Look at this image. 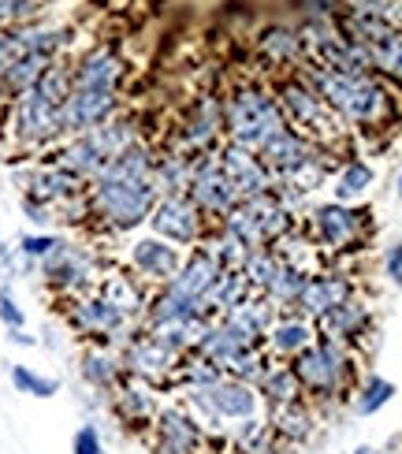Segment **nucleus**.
Wrapping results in <instances>:
<instances>
[{
  "instance_id": "obj_30",
  "label": "nucleus",
  "mask_w": 402,
  "mask_h": 454,
  "mask_svg": "<svg viewBox=\"0 0 402 454\" xmlns=\"http://www.w3.org/2000/svg\"><path fill=\"white\" fill-rule=\"evenodd\" d=\"M227 443H232V454H291L280 443L268 413H254V418L232 425L227 428Z\"/></svg>"
},
{
  "instance_id": "obj_11",
  "label": "nucleus",
  "mask_w": 402,
  "mask_h": 454,
  "mask_svg": "<svg viewBox=\"0 0 402 454\" xmlns=\"http://www.w3.org/2000/svg\"><path fill=\"white\" fill-rule=\"evenodd\" d=\"M205 425L183 399L161 403L157 421H153L149 436L142 440L149 454H205Z\"/></svg>"
},
{
  "instance_id": "obj_6",
  "label": "nucleus",
  "mask_w": 402,
  "mask_h": 454,
  "mask_svg": "<svg viewBox=\"0 0 402 454\" xmlns=\"http://www.w3.org/2000/svg\"><path fill=\"white\" fill-rule=\"evenodd\" d=\"M295 369L302 395L313 406H328L339 399H351L354 384V354L347 343H335V339L317 335L313 347H305L295 362H287Z\"/></svg>"
},
{
  "instance_id": "obj_29",
  "label": "nucleus",
  "mask_w": 402,
  "mask_h": 454,
  "mask_svg": "<svg viewBox=\"0 0 402 454\" xmlns=\"http://www.w3.org/2000/svg\"><path fill=\"white\" fill-rule=\"evenodd\" d=\"M313 328H317V335L335 339V343H347V347H351L354 339L366 335V328H369V309H366V301L347 298L343 306H335V309H328L324 317H317Z\"/></svg>"
},
{
  "instance_id": "obj_3",
  "label": "nucleus",
  "mask_w": 402,
  "mask_h": 454,
  "mask_svg": "<svg viewBox=\"0 0 402 454\" xmlns=\"http://www.w3.org/2000/svg\"><path fill=\"white\" fill-rule=\"evenodd\" d=\"M298 74L320 93L324 105L351 127H384L395 116L388 90L380 86L373 74H339V71L317 67V64H302Z\"/></svg>"
},
{
  "instance_id": "obj_45",
  "label": "nucleus",
  "mask_w": 402,
  "mask_h": 454,
  "mask_svg": "<svg viewBox=\"0 0 402 454\" xmlns=\"http://www.w3.org/2000/svg\"><path fill=\"white\" fill-rule=\"evenodd\" d=\"M37 347H45V350H52V354H64V350H67V332L56 328V325H45L42 335H37Z\"/></svg>"
},
{
  "instance_id": "obj_21",
  "label": "nucleus",
  "mask_w": 402,
  "mask_h": 454,
  "mask_svg": "<svg viewBox=\"0 0 402 454\" xmlns=\"http://www.w3.org/2000/svg\"><path fill=\"white\" fill-rule=\"evenodd\" d=\"M123 108L120 93H101V90H71L67 101L60 108V127H64V138L75 135H86V130L101 127L105 120H112L116 112Z\"/></svg>"
},
{
  "instance_id": "obj_22",
  "label": "nucleus",
  "mask_w": 402,
  "mask_h": 454,
  "mask_svg": "<svg viewBox=\"0 0 402 454\" xmlns=\"http://www.w3.org/2000/svg\"><path fill=\"white\" fill-rule=\"evenodd\" d=\"M75 372H79L83 391L98 395V399H108V395L127 380V369H123L120 350L93 347V343L79 347V357H75Z\"/></svg>"
},
{
  "instance_id": "obj_26",
  "label": "nucleus",
  "mask_w": 402,
  "mask_h": 454,
  "mask_svg": "<svg viewBox=\"0 0 402 454\" xmlns=\"http://www.w3.org/2000/svg\"><path fill=\"white\" fill-rule=\"evenodd\" d=\"M347 298H354V283L347 276H339V272H313V276H305V287H302V294L295 301V313H302L305 320H317L328 309L343 306Z\"/></svg>"
},
{
  "instance_id": "obj_19",
  "label": "nucleus",
  "mask_w": 402,
  "mask_h": 454,
  "mask_svg": "<svg viewBox=\"0 0 402 454\" xmlns=\"http://www.w3.org/2000/svg\"><path fill=\"white\" fill-rule=\"evenodd\" d=\"M257 350H261L257 339L246 335L242 328H235L227 317L213 320V325L205 328V335L198 339V347H194V354L205 357V362L213 365V369H220L224 376H235L242 369L246 357L257 354Z\"/></svg>"
},
{
  "instance_id": "obj_13",
  "label": "nucleus",
  "mask_w": 402,
  "mask_h": 454,
  "mask_svg": "<svg viewBox=\"0 0 402 454\" xmlns=\"http://www.w3.org/2000/svg\"><path fill=\"white\" fill-rule=\"evenodd\" d=\"M120 357H123L127 376H134V380H142V384L157 387V391H171V384H176V372L183 365V357L171 354L161 339L149 335L146 328H138L120 347Z\"/></svg>"
},
{
  "instance_id": "obj_38",
  "label": "nucleus",
  "mask_w": 402,
  "mask_h": 454,
  "mask_svg": "<svg viewBox=\"0 0 402 454\" xmlns=\"http://www.w3.org/2000/svg\"><path fill=\"white\" fill-rule=\"evenodd\" d=\"M305 276H310V272H302V269H295L291 261H283L276 269V276H272V283H268L261 294L272 301L280 313H287V309H295V301H298V294L305 287Z\"/></svg>"
},
{
  "instance_id": "obj_36",
  "label": "nucleus",
  "mask_w": 402,
  "mask_h": 454,
  "mask_svg": "<svg viewBox=\"0 0 402 454\" xmlns=\"http://www.w3.org/2000/svg\"><path fill=\"white\" fill-rule=\"evenodd\" d=\"M395 391H398V387L388 380V376L369 372L366 380H361V384L351 391V413H354V418H376V413L395 399Z\"/></svg>"
},
{
  "instance_id": "obj_31",
  "label": "nucleus",
  "mask_w": 402,
  "mask_h": 454,
  "mask_svg": "<svg viewBox=\"0 0 402 454\" xmlns=\"http://www.w3.org/2000/svg\"><path fill=\"white\" fill-rule=\"evenodd\" d=\"M257 399H261V406H264V413H268V410L291 406V403L305 399V395H302V384H298L295 369L287 365V362H272V365L264 369L261 380H257Z\"/></svg>"
},
{
  "instance_id": "obj_50",
  "label": "nucleus",
  "mask_w": 402,
  "mask_h": 454,
  "mask_svg": "<svg viewBox=\"0 0 402 454\" xmlns=\"http://www.w3.org/2000/svg\"><path fill=\"white\" fill-rule=\"evenodd\" d=\"M8 235H4V216H0V242H4Z\"/></svg>"
},
{
  "instance_id": "obj_10",
  "label": "nucleus",
  "mask_w": 402,
  "mask_h": 454,
  "mask_svg": "<svg viewBox=\"0 0 402 454\" xmlns=\"http://www.w3.org/2000/svg\"><path fill=\"white\" fill-rule=\"evenodd\" d=\"M183 403L198 413L205 428H232L246 418H254V413H264L257 387L235 380V376H217L213 384L183 391Z\"/></svg>"
},
{
  "instance_id": "obj_18",
  "label": "nucleus",
  "mask_w": 402,
  "mask_h": 454,
  "mask_svg": "<svg viewBox=\"0 0 402 454\" xmlns=\"http://www.w3.org/2000/svg\"><path fill=\"white\" fill-rule=\"evenodd\" d=\"M123 261H127V269L146 283V287L157 291V287H164V283L183 269L186 250H179V246H171V242H164V239L146 231V235H130L127 239Z\"/></svg>"
},
{
  "instance_id": "obj_48",
  "label": "nucleus",
  "mask_w": 402,
  "mask_h": 454,
  "mask_svg": "<svg viewBox=\"0 0 402 454\" xmlns=\"http://www.w3.org/2000/svg\"><path fill=\"white\" fill-rule=\"evenodd\" d=\"M343 454H384V450H380V447H373V443H358V447L343 450Z\"/></svg>"
},
{
  "instance_id": "obj_28",
  "label": "nucleus",
  "mask_w": 402,
  "mask_h": 454,
  "mask_svg": "<svg viewBox=\"0 0 402 454\" xmlns=\"http://www.w3.org/2000/svg\"><path fill=\"white\" fill-rule=\"evenodd\" d=\"M268 421H272L280 443L287 450H295V447H305L313 440V432H317V406L310 399H298L291 406L268 410Z\"/></svg>"
},
{
  "instance_id": "obj_9",
  "label": "nucleus",
  "mask_w": 402,
  "mask_h": 454,
  "mask_svg": "<svg viewBox=\"0 0 402 454\" xmlns=\"http://www.w3.org/2000/svg\"><path fill=\"white\" fill-rule=\"evenodd\" d=\"M246 250H261V246H276L291 231H298V213H291L287 205L268 191L261 198H242L232 213L220 220Z\"/></svg>"
},
{
  "instance_id": "obj_27",
  "label": "nucleus",
  "mask_w": 402,
  "mask_h": 454,
  "mask_svg": "<svg viewBox=\"0 0 402 454\" xmlns=\"http://www.w3.org/2000/svg\"><path fill=\"white\" fill-rule=\"evenodd\" d=\"M313 339H317L313 320H305L302 313L287 309V313H280L272 320V328H268L261 347H264V354L272 357V362H295L305 347H313Z\"/></svg>"
},
{
  "instance_id": "obj_35",
  "label": "nucleus",
  "mask_w": 402,
  "mask_h": 454,
  "mask_svg": "<svg viewBox=\"0 0 402 454\" xmlns=\"http://www.w3.org/2000/svg\"><path fill=\"white\" fill-rule=\"evenodd\" d=\"M67 231H19L12 242H15V254L23 257V279H37V264H42L56 246L64 242Z\"/></svg>"
},
{
  "instance_id": "obj_39",
  "label": "nucleus",
  "mask_w": 402,
  "mask_h": 454,
  "mask_svg": "<svg viewBox=\"0 0 402 454\" xmlns=\"http://www.w3.org/2000/svg\"><path fill=\"white\" fill-rule=\"evenodd\" d=\"M283 264V254L276 250V246H261V250H250L246 254V261H242V276H246V283H250V291H264L268 283H272V276H276V269Z\"/></svg>"
},
{
  "instance_id": "obj_17",
  "label": "nucleus",
  "mask_w": 402,
  "mask_h": 454,
  "mask_svg": "<svg viewBox=\"0 0 402 454\" xmlns=\"http://www.w3.org/2000/svg\"><path fill=\"white\" fill-rule=\"evenodd\" d=\"M186 198L198 205L201 216H205L209 223H220V220L242 201L239 191L232 186V179H227V172L220 168L217 153H201V157H194V172H190Z\"/></svg>"
},
{
  "instance_id": "obj_12",
  "label": "nucleus",
  "mask_w": 402,
  "mask_h": 454,
  "mask_svg": "<svg viewBox=\"0 0 402 454\" xmlns=\"http://www.w3.org/2000/svg\"><path fill=\"white\" fill-rule=\"evenodd\" d=\"M361 227H366V209L343 201H317L305 209V231H310L313 246L324 254H347L358 246Z\"/></svg>"
},
{
  "instance_id": "obj_14",
  "label": "nucleus",
  "mask_w": 402,
  "mask_h": 454,
  "mask_svg": "<svg viewBox=\"0 0 402 454\" xmlns=\"http://www.w3.org/2000/svg\"><path fill=\"white\" fill-rule=\"evenodd\" d=\"M149 235H157L171 246H179V250H194V246L205 242L209 235V223L201 216V209L194 201H190L186 194H176V198H157V205H153V213H149Z\"/></svg>"
},
{
  "instance_id": "obj_4",
  "label": "nucleus",
  "mask_w": 402,
  "mask_h": 454,
  "mask_svg": "<svg viewBox=\"0 0 402 454\" xmlns=\"http://www.w3.org/2000/svg\"><path fill=\"white\" fill-rule=\"evenodd\" d=\"M220 112H224V142L250 149V153H261L280 130H287L276 93L261 82L232 86L220 98Z\"/></svg>"
},
{
  "instance_id": "obj_40",
  "label": "nucleus",
  "mask_w": 402,
  "mask_h": 454,
  "mask_svg": "<svg viewBox=\"0 0 402 454\" xmlns=\"http://www.w3.org/2000/svg\"><path fill=\"white\" fill-rule=\"evenodd\" d=\"M71 454H112L98 418H83L71 432Z\"/></svg>"
},
{
  "instance_id": "obj_34",
  "label": "nucleus",
  "mask_w": 402,
  "mask_h": 454,
  "mask_svg": "<svg viewBox=\"0 0 402 454\" xmlns=\"http://www.w3.org/2000/svg\"><path fill=\"white\" fill-rule=\"evenodd\" d=\"M8 384H12L15 395H27V399H37V403H49V399H56V395L64 391L60 376L42 372V369L27 365V362H12L8 365Z\"/></svg>"
},
{
  "instance_id": "obj_15",
  "label": "nucleus",
  "mask_w": 402,
  "mask_h": 454,
  "mask_svg": "<svg viewBox=\"0 0 402 454\" xmlns=\"http://www.w3.org/2000/svg\"><path fill=\"white\" fill-rule=\"evenodd\" d=\"M224 142V112H220V98L205 93L194 105L186 108V116L179 120L176 135L164 149H176L186 157H201V153H217Z\"/></svg>"
},
{
  "instance_id": "obj_23",
  "label": "nucleus",
  "mask_w": 402,
  "mask_h": 454,
  "mask_svg": "<svg viewBox=\"0 0 402 454\" xmlns=\"http://www.w3.org/2000/svg\"><path fill=\"white\" fill-rule=\"evenodd\" d=\"M254 52H257L261 64H268L280 74H291V71H298L305 64L302 34H298V27H287V23H268L254 37Z\"/></svg>"
},
{
  "instance_id": "obj_46",
  "label": "nucleus",
  "mask_w": 402,
  "mask_h": 454,
  "mask_svg": "<svg viewBox=\"0 0 402 454\" xmlns=\"http://www.w3.org/2000/svg\"><path fill=\"white\" fill-rule=\"evenodd\" d=\"M4 339H8V347H15V350H37V335H34L30 328L4 332Z\"/></svg>"
},
{
  "instance_id": "obj_42",
  "label": "nucleus",
  "mask_w": 402,
  "mask_h": 454,
  "mask_svg": "<svg viewBox=\"0 0 402 454\" xmlns=\"http://www.w3.org/2000/svg\"><path fill=\"white\" fill-rule=\"evenodd\" d=\"M0 328H4V332L27 328V309H23V301L15 298L12 283H0Z\"/></svg>"
},
{
  "instance_id": "obj_5",
  "label": "nucleus",
  "mask_w": 402,
  "mask_h": 454,
  "mask_svg": "<svg viewBox=\"0 0 402 454\" xmlns=\"http://www.w3.org/2000/svg\"><path fill=\"white\" fill-rule=\"evenodd\" d=\"M272 93H276V101L283 108L287 127H291L295 135L310 138L313 145H320L324 153H332V157L339 153L343 138H347V123L324 105V98L302 79L298 71L280 74V79L272 82Z\"/></svg>"
},
{
  "instance_id": "obj_32",
  "label": "nucleus",
  "mask_w": 402,
  "mask_h": 454,
  "mask_svg": "<svg viewBox=\"0 0 402 454\" xmlns=\"http://www.w3.org/2000/svg\"><path fill=\"white\" fill-rule=\"evenodd\" d=\"M190 172H194V157H186V153H176V149L157 145V164H153V186H157V194H161V198L186 194Z\"/></svg>"
},
{
  "instance_id": "obj_16",
  "label": "nucleus",
  "mask_w": 402,
  "mask_h": 454,
  "mask_svg": "<svg viewBox=\"0 0 402 454\" xmlns=\"http://www.w3.org/2000/svg\"><path fill=\"white\" fill-rule=\"evenodd\" d=\"M157 410H161V391L134 380V376H127V380L105 399V413L120 425L123 436H134V440L149 436L153 421H157Z\"/></svg>"
},
{
  "instance_id": "obj_2",
  "label": "nucleus",
  "mask_w": 402,
  "mask_h": 454,
  "mask_svg": "<svg viewBox=\"0 0 402 454\" xmlns=\"http://www.w3.org/2000/svg\"><path fill=\"white\" fill-rule=\"evenodd\" d=\"M71 93V60H56L34 90L0 105V127L15 157H45L64 142L60 108Z\"/></svg>"
},
{
  "instance_id": "obj_20",
  "label": "nucleus",
  "mask_w": 402,
  "mask_h": 454,
  "mask_svg": "<svg viewBox=\"0 0 402 454\" xmlns=\"http://www.w3.org/2000/svg\"><path fill=\"white\" fill-rule=\"evenodd\" d=\"M123 79H127V64L112 45H90L79 56H71V90L120 93Z\"/></svg>"
},
{
  "instance_id": "obj_43",
  "label": "nucleus",
  "mask_w": 402,
  "mask_h": 454,
  "mask_svg": "<svg viewBox=\"0 0 402 454\" xmlns=\"http://www.w3.org/2000/svg\"><path fill=\"white\" fill-rule=\"evenodd\" d=\"M37 19V0H0V30Z\"/></svg>"
},
{
  "instance_id": "obj_49",
  "label": "nucleus",
  "mask_w": 402,
  "mask_h": 454,
  "mask_svg": "<svg viewBox=\"0 0 402 454\" xmlns=\"http://www.w3.org/2000/svg\"><path fill=\"white\" fill-rule=\"evenodd\" d=\"M8 164H12V153H8V149H4V142H0V176H4V172H8Z\"/></svg>"
},
{
  "instance_id": "obj_8",
  "label": "nucleus",
  "mask_w": 402,
  "mask_h": 454,
  "mask_svg": "<svg viewBox=\"0 0 402 454\" xmlns=\"http://www.w3.org/2000/svg\"><path fill=\"white\" fill-rule=\"evenodd\" d=\"M60 309V320H64V332L75 339V343H93V347H112L120 350L127 339L138 332L142 325H134L127 313H120L112 306L108 298H101L98 291H90L83 298H64L56 301Z\"/></svg>"
},
{
  "instance_id": "obj_33",
  "label": "nucleus",
  "mask_w": 402,
  "mask_h": 454,
  "mask_svg": "<svg viewBox=\"0 0 402 454\" xmlns=\"http://www.w3.org/2000/svg\"><path fill=\"white\" fill-rule=\"evenodd\" d=\"M373 183H376V168L369 160H361V157L343 160L335 168V176H332V201L354 205V201H361L373 191Z\"/></svg>"
},
{
  "instance_id": "obj_37",
  "label": "nucleus",
  "mask_w": 402,
  "mask_h": 454,
  "mask_svg": "<svg viewBox=\"0 0 402 454\" xmlns=\"http://www.w3.org/2000/svg\"><path fill=\"white\" fill-rule=\"evenodd\" d=\"M366 52H369L373 71L388 74L391 82L402 86V27H391L388 34H380L376 42L366 45Z\"/></svg>"
},
{
  "instance_id": "obj_47",
  "label": "nucleus",
  "mask_w": 402,
  "mask_h": 454,
  "mask_svg": "<svg viewBox=\"0 0 402 454\" xmlns=\"http://www.w3.org/2000/svg\"><path fill=\"white\" fill-rule=\"evenodd\" d=\"M15 60V42H12V30H0V79H4L8 64Z\"/></svg>"
},
{
  "instance_id": "obj_25",
  "label": "nucleus",
  "mask_w": 402,
  "mask_h": 454,
  "mask_svg": "<svg viewBox=\"0 0 402 454\" xmlns=\"http://www.w3.org/2000/svg\"><path fill=\"white\" fill-rule=\"evenodd\" d=\"M98 294H101V298H108L120 313H127V317L134 320V325H142L153 287H146V283L127 269V264H108L105 276H101V283H98Z\"/></svg>"
},
{
  "instance_id": "obj_7",
  "label": "nucleus",
  "mask_w": 402,
  "mask_h": 454,
  "mask_svg": "<svg viewBox=\"0 0 402 454\" xmlns=\"http://www.w3.org/2000/svg\"><path fill=\"white\" fill-rule=\"evenodd\" d=\"M105 269H108V261L98 242L79 239V235H64V242L37 264V283H42L56 301L83 298L90 291H98Z\"/></svg>"
},
{
  "instance_id": "obj_1",
  "label": "nucleus",
  "mask_w": 402,
  "mask_h": 454,
  "mask_svg": "<svg viewBox=\"0 0 402 454\" xmlns=\"http://www.w3.org/2000/svg\"><path fill=\"white\" fill-rule=\"evenodd\" d=\"M153 164H157V145L142 138L120 157H112L98 179L86 183L90 235L130 239L149 223L153 205L161 198L153 186Z\"/></svg>"
},
{
  "instance_id": "obj_44",
  "label": "nucleus",
  "mask_w": 402,
  "mask_h": 454,
  "mask_svg": "<svg viewBox=\"0 0 402 454\" xmlns=\"http://www.w3.org/2000/svg\"><path fill=\"white\" fill-rule=\"evenodd\" d=\"M384 276H388L391 287L402 291V242H391L384 250Z\"/></svg>"
},
{
  "instance_id": "obj_41",
  "label": "nucleus",
  "mask_w": 402,
  "mask_h": 454,
  "mask_svg": "<svg viewBox=\"0 0 402 454\" xmlns=\"http://www.w3.org/2000/svg\"><path fill=\"white\" fill-rule=\"evenodd\" d=\"M19 213H23L30 231H56V209L30 194H19Z\"/></svg>"
},
{
  "instance_id": "obj_51",
  "label": "nucleus",
  "mask_w": 402,
  "mask_h": 454,
  "mask_svg": "<svg viewBox=\"0 0 402 454\" xmlns=\"http://www.w3.org/2000/svg\"><path fill=\"white\" fill-rule=\"evenodd\" d=\"M395 194H398V198H402V176H398V186H395Z\"/></svg>"
},
{
  "instance_id": "obj_24",
  "label": "nucleus",
  "mask_w": 402,
  "mask_h": 454,
  "mask_svg": "<svg viewBox=\"0 0 402 454\" xmlns=\"http://www.w3.org/2000/svg\"><path fill=\"white\" fill-rule=\"evenodd\" d=\"M217 160L220 168L227 172V179H232V186L239 191V198H261L272 191V176H268V168L261 164L257 153H250V149H239L232 142H220L217 149Z\"/></svg>"
}]
</instances>
